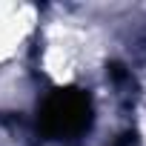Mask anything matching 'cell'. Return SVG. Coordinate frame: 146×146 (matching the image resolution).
I'll return each mask as SVG.
<instances>
[{
    "mask_svg": "<svg viewBox=\"0 0 146 146\" xmlns=\"http://www.w3.org/2000/svg\"><path fill=\"white\" fill-rule=\"evenodd\" d=\"M32 32H35L32 6H0V63L12 60Z\"/></svg>",
    "mask_w": 146,
    "mask_h": 146,
    "instance_id": "cell-1",
    "label": "cell"
}]
</instances>
